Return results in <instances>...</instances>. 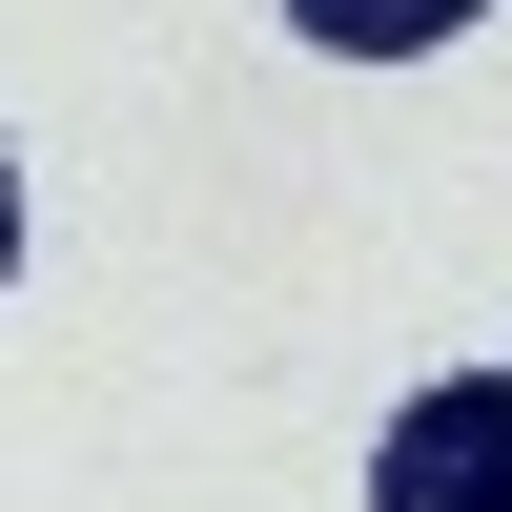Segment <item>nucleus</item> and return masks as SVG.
<instances>
[{
    "label": "nucleus",
    "mask_w": 512,
    "mask_h": 512,
    "mask_svg": "<svg viewBox=\"0 0 512 512\" xmlns=\"http://www.w3.org/2000/svg\"><path fill=\"white\" fill-rule=\"evenodd\" d=\"M369 512H512V369H431L369 431Z\"/></svg>",
    "instance_id": "obj_1"
},
{
    "label": "nucleus",
    "mask_w": 512,
    "mask_h": 512,
    "mask_svg": "<svg viewBox=\"0 0 512 512\" xmlns=\"http://www.w3.org/2000/svg\"><path fill=\"white\" fill-rule=\"evenodd\" d=\"M287 21H308L328 62H431V41H472L492 0H287Z\"/></svg>",
    "instance_id": "obj_2"
},
{
    "label": "nucleus",
    "mask_w": 512,
    "mask_h": 512,
    "mask_svg": "<svg viewBox=\"0 0 512 512\" xmlns=\"http://www.w3.org/2000/svg\"><path fill=\"white\" fill-rule=\"evenodd\" d=\"M0 267H21V164H0Z\"/></svg>",
    "instance_id": "obj_3"
}]
</instances>
